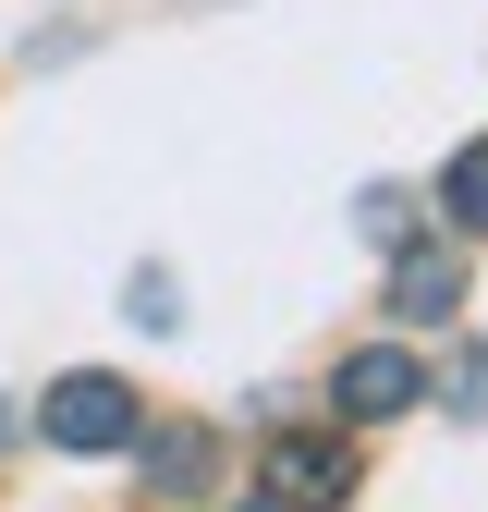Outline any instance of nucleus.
I'll use <instances>...</instances> for the list:
<instances>
[{
    "label": "nucleus",
    "instance_id": "20e7f679",
    "mask_svg": "<svg viewBox=\"0 0 488 512\" xmlns=\"http://www.w3.org/2000/svg\"><path fill=\"white\" fill-rule=\"evenodd\" d=\"M427 391V378H415V354H391V342H366V354H342V378H330V403L354 415V427H391L403 403Z\"/></svg>",
    "mask_w": 488,
    "mask_h": 512
},
{
    "label": "nucleus",
    "instance_id": "f03ea898",
    "mask_svg": "<svg viewBox=\"0 0 488 512\" xmlns=\"http://www.w3.org/2000/svg\"><path fill=\"white\" fill-rule=\"evenodd\" d=\"M257 488H269V512H342L354 500V439L342 427H281L257 452Z\"/></svg>",
    "mask_w": 488,
    "mask_h": 512
},
{
    "label": "nucleus",
    "instance_id": "39448f33",
    "mask_svg": "<svg viewBox=\"0 0 488 512\" xmlns=\"http://www.w3.org/2000/svg\"><path fill=\"white\" fill-rule=\"evenodd\" d=\"M135 452H147L159 500H208V476H220V439L208 427H135Z\"/></svg>",
    "mask_w": 488,
    "mask_h": 512
},
{
    "label": "nucleus",
    "instance_id": "423d86ee",
    "mask_svg": "<svg viewBox=\"0 0 488 512\" xmlns=\"http://www.w3.org/2000/svg\"><path fill=\"white\" fill-rule=\"evenodd\" d=\"M440 208H452V232H488V147H464L440 171Z\"/></svg>",
    "mask_w": 488,
    "mask_h": 512
},
{
    "label": "nucleus",
    "instance_id": "f257e3e1",
    "mask_svg": "<svg viewBox=\"0 0 488 512\" xmlns=\"http://www.w3.org/2000/svg\"><path fill=\"white\" fill-rule=\"evenodd\" d=\"M37 439H49V452H74V464H98V452H135V391H122L110 366H74V378H49V403H37Z\"/></svg>",
    "mask_w": 488,
    "mask_h": 512
},
{
    "label": "nucleus",
    "instance_id": "7ed1b4c3",
    "mask_svg": "<svg viewBox=\"0 0 488 512\" xmlns=\"http://www.w3.org/2000/svg\"><path fill=\"white\" fill-rule=\"evenodd\" d=\"M391 317H403V330H452V317H464V256L452 244H403L391 256Z\"/></svg>",
    "mask_w": 488,
    "mask_h": 512
}]
</instances>
